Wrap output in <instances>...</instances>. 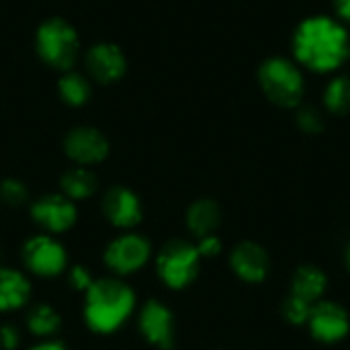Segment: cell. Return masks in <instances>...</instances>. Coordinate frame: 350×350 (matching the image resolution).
Returning a JSON list of instances; mask_svg holds the SVG:
<instances>
[{
    "mask_svg": "<svg viewBox=\"0 0 350 350\" xmlns=\"http://www.w3.org/2000/svg\"><path fill=\"white\" fill-rule=\"evenodd\" d=\"M201 254L195 244L187 240L166 242L156 258V271L164 285L170 289H185L199 273Z\"/></svg>",
    "mask_w": 350,
    "mask_h": 350,
    "instance_id": "5",
    "label": "cell"
},
{
    "mask_svg": "<svg viewBox=\"0 0 350 350\" xmlns=\"http://www.w3.org/2000/svg\"><path fill=\"white\" fill-rule=\"evenodd\" d=\"M232 269L244 281L256 283L262 281L269 273V256L254 242H242L232 252Z\"/></svg>",
    "mask_w": 350,
    "mask_h": 350,
    "instance_id": "15",
    "label": "cell"
},
{
    "mask_svg": "<svg viewBox=\"0 0 350 350\" xmlns=\"http://www.w3.org/2000/svg\"><path fill=\"white\" fill-rule=\"evenodd\" d=\"M27 350H68V347L62 340L51 338V340H39L37 345H33L31 349Z\"/></svg>",
    "mask_w": 350,
    "mask_h": 350,
    "instance_id": "28",
    "label": "cell"
},
{
    "mask_svg": "<svg viewBox=\"0 0 350 350\" xmlns=\"http://www.w3.org/2000/svg\"><path fill=\"white\" fill-rule=\"evenodd\" d=\"M221 244L215 236H205V238H199V244H197V250L201 256H215L219 252Z\"/></svg>",
    "mask_w": 350,
    "mask_h": 350,
    "instance_id": "27",
    "label": "cell"
},
{
    "mask_svg": "<svg viewBox=\"0 0 350 350\" xmlns=\"http://www.w3.org/2000/svg\"><path fill=\"white\" fill-rule=\"evenodd\" d=\"M0 258H2V254H0Z\"/></svg>",
    "mask_w": 350,
    "mask_h": 350,
    "instance_id": "30",
    "label": "cell"
},
{
    "mask_svg": "<svg viewBox=\"0 0 350 350\" xmlns=\"http://www.w3.org/2000/svg\"><path fill=\"white\" fill-rule=\"evenodd\" d=\"M334 6H336L338 16L350 23V0H334Z\"/></svg>",
    "mask_w": 350,
    "mask_h": 350,
    "instance_id": "29",
    "label": "cell"
},
{
    "mask_svg": "<svg viewBox=\"0 0 350 350\" xmlns=\"http://www.w3.org/2000/svg\"><path fill=\"white\" fill-rule=\"evenodd\" d=\"M21 256L25 269L43 279L57 277L68 269V252L64 244L49 234H37L29 238L23 246Z\"/></svg>",
    "mask_w": 350,
    "mask_h": 350,
    "instance_id": "7",
    "label": "cell"
},
{
    "mask_svg": "<svg viewBox=\"0 0 350 350\" xmlns=\"http://www.w3.org/2000/svg\"><path fill=\"white\" fill-rule=\"evenodd\" d=\"M219 221H221V211L217 203L211 199H199L187 211V226L191 234L197 238L213 236V232L219 228Z\"/></svg>",
    "mask_w": 350,
    "mask_h": 350,
    "instance_id": "17",
    "label": "cell"
},
{
    "mask_svg": "<svg viewBox=\"0 0 350 350\" xmlns=\"http://www.w3.org/2000/svg\"><path fill=\"white\" fill-rule=\"evenodd\" d=\"M293 51L297 62L306 68L314 72H332L350 55L349 33L340 23L328 16H312L297 27Z\"/></svg>",
    "mask_w": 350,
    "mask_h": 350,
    "instance_id": "1",
    "label": "cell"
},
{
    "mask_svg": "<svg viewBox=\"0 0 350 350\" xmlns=\"http://www.w3.org/2000/svg\"><path fill=\"white\" fill-rule=\"evenodd\" d=\"M68 283L74 291H80V293H86L88 287L94 283V277L92 273L88 271V267H82V265H76L68 271Z\"/></svg>",
    "mask_w": 350,
    "mask_h": 350,
    "instance_id": "25",
    "label": "cell"
},
{
    "mask_svg": "<svg viewBox=\"0 0 350 350\" xmlns=\"http://www.w3.org/2000/svg\"><path fill=\"white\" fill-rule=\"evenodd\" d=\"M100 209L105 219L119 230H133L144 219V207L139 197L123 185L111 187L103 195Z\"/></svg>",
    "mask_w": 350,
    "mask_h": 350,
    "instance_id": "10",
    "label": "cell"
},
{
    "mask_svg": "<svg viewBox=\"0 0 350 350\" xmlns=\"http://www.w3.org/2000/svg\"><path fill=\"white\" fill-rule=\"evenodd\" d=\"M297 125H299V129L301 131H306V133H318V131H322V127H324V121H322V115L318 113V109H314V107H301L299 111H297Z\"/></svg>",
    "mask_w": 350,
    "mask_h": 350,
    "instance_id": "23",
    "label": "cell"
},
{
    "mask_svg": "<svg viewBox=\"0 0 350 350\" xmlns=\"http://www.w3.org/2000/svg\"><path fill=\"white\" fill-rule=\"evenodd\" d=\"M310 314H312V304L304 301L301 297H295L291 295L285 304V316L287 320H291L293 324H304L310 320Z\"/></svg>",
    "mask_w": 350,
    "mask_h": 350,
    "instance_id": "24",
    "label": "cell"
},
{
    "mask_svg": "<svg viewBox=\"0 0 350 350\" xmlns=\"http://www.w3.org/2000/svg\"><path fill=\"white\" fill-rule=\"evenodd\" d=\"M150 256H152V244L135 232H125L109 242L103 260L105 267L115 277H127L144 269Z\"/></svg>",
    "mask_w": 350,
    "mask_h": 350,
    "instance_id": "6",
    "label": "cell"
},
{
    "mask_svg": "<svg viewBox=\"0 0 350 350\" xmlns=\"http://www.w3.org/2000/svg\"><path fill=\"white\" fill-rule=\"evenodd\" d=\"M96 191H98V178L86 166H74L66 170L59 178V193L72 199L74 203L90 199Z\"/></svg>",
    "mask_w": 350,
    "mask_h": 350,
    "instance_id": "16",
    "label": "cell"
},
{
    "mask_svg": "<svg viewBox=\"0 0 350 350\" xmlns=\"http://www.w3.org/2000/svg\"><path fill=\"white\" fill-rule=\"evenodd\" d=\"M326 289V277L316 267H301L293 277V295L304 301H316Z\"/></svg>",
    "mask_w": 350,
    "mask_h": 350,
    "instance_id": "19",
    "label": "cell"
},
{
    "mask_svg": "<svg viewBox=\"0 0 350 350\" xmlns=\"http://www.w3.org/2000/svg\"><path fill=\"white\" fill-rule=\"evenodd\" d=\"M21 345V330L14 324L0 326V350H16Z\"/></svg>",
    "mask_w": 350,
    "mask_h": 350,
    "instance_id": "26",
    "label": "cell"
},
{
    "mask_svg": "<svg viewBox=\"0 0 350 350\" xmlns=\"http://www.w3.org/2000/svg\"><path fill=\"white\" fill-rule=\"evenodd\" d=\"M31 281L25 273L0 265V312H16L31 301Z\"/></svg>",
    "mask_w": 350,
    "mask_h": 350,
    "instance_id": "14",
    "label": "cell"
},
{
    "mask_svg": "<svg viewBox=\"0 0 350 350\" xmlns=\"http://www.w3.org/2000/svg\"><path fill=\"white\" fill-rule=\"evenodd\" d=\"M31 217L47 234H64L78 221V207L66 195L51 193L31 203Z\"/></svg>",
    "mask_w": 350,
    "mask_h": 350,
    "instance_id": "8",
    "label": "cell"
},
{
    "mask_svg": "<svg viewBox=\"0 0 350 350\" xmlns=\"http://www.w3.org/2000/svg\"><path fill=\"white\" fill-rule=\"evenodd\" d=\"M349 260H350V254H349Z\"/></svg>",
    "mask_w": 350,
    "mask_h": 350,
    "instance_id": "31",
    "label": "cell"
},
{
    "mask_svg": "<svg viewBox=\"0 0 350 350\" xmlns=\"http://www.w3.org/2000/svg\"><path fill=\"white\" fill-rule=\"evenodd\" d=\"M57 90H59L62 100L68 103L70 107L86 105L90 94H92L90 82L82 74H78V72H66L59 78V82H57Z\"/></svg>",
    "mask_w": 350,
    "mask_h": 350,
    "instance_id": "20",
    "label": "cell"
},
{
    "mask_svg": "<svg viewBox=\"0 0 350 350\" xmlns=\"http://www.w3.org/2000/svg\"><path fill=\"white\" fill-rule=\"evenodd\" d=\"M258 82L271 103L283 109L297 107L304 96V76L287 57H271L258 68Z\"/></svg>",
    "mask_w": 350,
    "mask_h": 350,
    "instance_id": "3",
    "label": "cell"
},
{
    "mask_svg": "<svg viewBox=\"0 0 350 350\" xmlns=\"http://www.w3.org/2000/svg\"><path fill=\"white\" fill-rule=\"evenodd\" d=\"M310 326L316 338L324 342H334L349 332V316L336 304H320L312 308Z\"/></svg>",
    "mask_w": 350,
    "mask_h": 350,
    "instance_id": "13",
    "label": "cell"
},
{
    "mask_svg": "<svg viewBox=\"0 0 350 350\" xmlns=\"http://www.w3.org/2000/svg\"><path fill=\"white\" fill-rule=\"evenodd\" d=\"M64 150L76 166H94L109 156V142L96 127H74L66 139Z\"/></svg>",
    "mask_w": 350,
    "mask_h": 350,
    "instance_id": "11",
    "label": "cell"
},
{
    "mask_svg": "<svg viewBox=\"0 0 350 350\" xmlns=\"http://www.w3.org/2000/svg\"><path fill=\"white\" fill-rule=\"evenodd\" d=\"M0 201L6 207H23L29 201V189L18 178L0 180Z\"/></svg>",
    "mask_w": 350,
    "mask_h": 350,
    "instance_id": "22",
    "label": "cell"
},
{
    "mask_svg": "<svg viewBox=\"0 0 350 350\" xmlns=\"http://www.w3.org/2000/svg\"><path fill=\"white\" fill-rule=\"evenodd\" d=\"M324 105L330 113L347 115L350 111V78L338 76L334 78L324 92Z\"/></svg>",
    "mask_w": 350,
    "mask_h": 350,
    "instance_id": "21",
    "label": "cell"
},
{
    "mask_svg": "<svg viewBox=\"0 0 350 350\" xmlns=\"http://www.w3.org/2000/svg\"><path fill=\"white\" fill-rule=\"evenodd\" d=\"M86 70L92 80L100 84H111V82H117L125 74L127 59L117 45L96 43L86 53Z\"/></svg>",
    "mask_w": 350,
    "mask_h": 350,
    "instance_id": "12",
    "label": "cell"
},
{
    "mask_svg": "<svg viewBox=\"0 0 350 350\" xmlns=\"http://www.w3.org/2000/svg\"><path fill=\"white\" fill-rule=\"evenodd\" d=\"M35 43L39 57L55 70H70L80 55L78 33L64 18L45 21L37 31Z\"/></svg>",
    "mask_w": 350,
    "mask_h": 350,
    "instance_id": "4",
    "label": "cell"
},
{
    "mask_svg": "<svg viewBox=\"0 0 350 350\" xmlns=\"http://www.w3.org/2000/svg\"><path fill=\"white\" fill-rule=\"evenodd\" d=\"M137 328L152 347L160 350H170L174 347V316L162 301L150 299L142 306Z\"/></svg>",
    "mask_w": 350,
    "mask_h": 350,
    "instance_id": "9",
    "label": "cell"
},
{
    "mask_svg": "<svg viewBox=\"0 0 350 350\" xmlns=\"http://www.w3.org/2000/svg\"><path fill=\"white\" fill-rule=\"evenodd\" d=\"M135 310V291L119 277L94 279L84 293V320L96 334L117 332Z\"/></svg>",
    "mask_w": 350,
    "mask_h": 350,
    "instance_id": "2",
    "label": "cell"
},
{
    "mask_svg": "<svg viewBox=\"0 0 350 350\" xmlns=\"http://www.w3.org/2000/svg\"><path fill=\"white\" fill-rule=\"evenodd\" d=\"M27 330L39 340H51L62 330V316L49 304H35L27 312Z\"/></svg>",
    "mask_w": 350,
    "mask_h": 350,
    "instance_id": "18",
    "label": "cell"
}]
</instances>
